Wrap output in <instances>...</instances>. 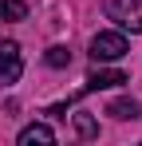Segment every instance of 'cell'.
Instances as JSON below:
<instances>
[{"label": "cell", "mask_w": 142, "mask_h": 146, "mask_svg": "<svg viewBox=\"0 0 142 146\" xmlns=\"http://www.w3.org/2000/svg\"><path fill=\"white\" fill-rule=\"evenodd\" d=\"M20 75H24L20 44H16V40H4V44H0V87H12Z\"/></svg>", "instance_id": "obj_3"}, {"label": "cell", "mask_w": 142, "mask_h": 146, "mask_svg": "<svg viewBox=\"0 0 142 146\" xmlns=\"http://www.w3.org/2000/svg\"><path fill=\"white\" fill-rule=\"evenodd\" d=\"M75 130H79L83 138H95V134H99V122H95L91 115H75Z\"/></svg>", "instance_id": "obj_9"}, {"label": "cell", "mask_w": 142, "mask_h": 146, "mask_svg": "<svg viewBox=\"0 0 142 146\" xmlns=\"http://www.w3.org/2000/svg\"><path fill=\"white\" fill-rule=\"evenodd\" d=\"M126 51H130V44H126L122 32H99L91 40V59L95 63H115V59H122Z\"/></svg>", "instance_id": "obj_1"}, {"label": "cell", "mask_w": 142, "mask_h": 146, "mask_svg": "<svg viewBox=\"0 0 142 146\" xmlns=\"http://www.w3.org/2000/svg\"><path fill=\"white\" fill-rule=\"evenodd\" d=\"M138 103H134V99H111V103H107V115H111V119H118V122H126V119H138Z\"/></svg>", "instance_id": "obj_6"}, {"label": "cell", "mask_w": 142, "mask_h": 146, "mask_svg": "<svg viewBox=\"0 0 142 146\" xmlns=\"http://www.w3.org/2000/svg\"><path fill=\"white\" fill-rule=\"evenodd\" d=\"M44 63H47V67H67V63H71V51H67V48H59V44H55V48H47V55H44Z\"/></svg>", "instance_id": "obj_8"}, {"label": "cell", "mask_w": 142, "mask_h": 146, "mask_svg": "<svg viewBox=\"0 0 142 146\" xmlns=\"http://www.w3.org/2000/svg\"><path fill=\"white\" fill-rule=\"evenodd\" d=\"M0 20H28V4L24 0H0Z\"/></svg>", "instance_id": "obj_7"}, {"label": "cell", "mask_w": 142, "mask_h": 146, "mask_svg": "<svg viewBox=\"0 0 142 146\" xmlns=\"http://www.w3.org/2000/svg\"><path fill=\"white\" fill-rule=\"evenodd\" d=\"M36 142H44V146L55 142V130H51L47 122H32V126L20 130V146H36Z\"/></svg>", "instance_id": "obj_5"}, {"label": "cell", "mask_w": 142, "mask_h": 146, "mask_svg": "<svg viewBox=\"0 0 142 146\" xmlns=\"http://www.w3.org/2000/svg\"><path fill=\"white\" fill-rule=\"evenodd\" d=\"M107 16L122 32H142V0H107Z\"/></svg>", "instance_id": "obj_2"}, {"label": "cell", "mask_w": 142, "mask_h": 146, "mask_svg": "<svg viewBox=\"0 0 142 146\" xmlns=\"http://www.w3.org/2000/svg\"><path fill=\"white\" fill-rule=\"evenodd\" d=\"M122 83H130L122 71H115V67H99V71H91V75H87L83 91H107V87H122Z\"/></svg>", "instance_id": "obj_4"}]
</instances>
